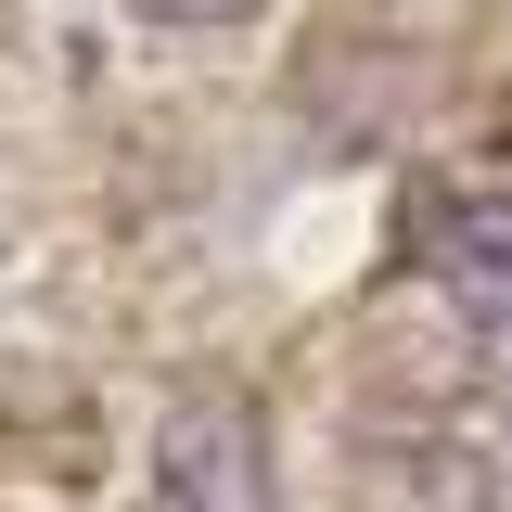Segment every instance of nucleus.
<instances>
[{"label":"nucleus","instance_id":"nucleus-5","mask_svg":"<svg viewBox=\"0 0 512 512\" xmlns=\"http://www.w3.org/2000/svg\"><path fill=\"white\" fill-rule=\"evenodd\" d=\"M474 346H487V384H500V397H512V282H500V295H487V320H474Z\"/></svg>","mask_w":512,"mask_h":512},{"label":"nucleus","instance_id":"nucleus-1","mask_svg":"<svg viewBox=\"0 0 512 512\" xmlns=\"http://www.w3.org/2000/svg\"><path fill=\"white\" fill-rule=\"evenodd\" d=\"M141 487H154V512H256L269 500V410L244 384H180L154 410Z\"/></svg>","mask_w":512,"mask_h":512},{"label":"nucleus","instance_id":"nucleus-2","mask_svg":"<svg viewBox=\"0 0 512 512\" xmlns=\"http://www.w3.org/2000/svg\"><path fill=\"white\" fill-rule=\"evenodd\" d=\"M410 244H423V269L500 295V282H512V167H487V180H436L423 218H410Z\"/></svg>","mask_w":512,"mask_h":512},{"label":"nucleus","instance_id":"nucleus-4","mask_svg":"<svg viewBox=\"0 0 512 512\" xmlns=\"http://www.w3.org/2000/svg\"><path fill=\"white\" fill-rule=\"evenodd\" d=\"M128 13H141V26H244L256 0H128Z\"/></svg>","mask_w":512,"mask_h":512},{"label":"nucleus","instance_id":"nucleus-3","mask_svg":"<svg viewBox=\"0 0 512 512\" xmlns=\"http://www.w3.org/2000/svg\"><path fill=\"white\" fill-rule=\"evenodd\" d=\"M346 512H487V461H461L436 436H372L346 474Z\"/></svg>","mask_w":512,"mask_h":512}]
</instances>
